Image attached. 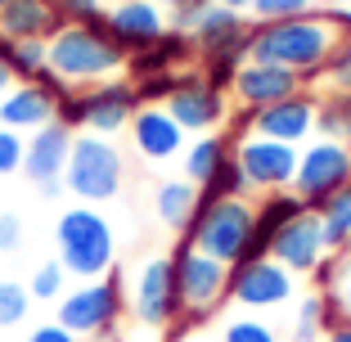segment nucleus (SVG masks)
Instances as JSON below:
<instances>
[{"label":"nucleus","instance_id":"nucleus-12","mask_svg":"<svg viewBox=\"0 0 351 342\" xmlns=\"http://www.w3.org/2000/svg\"><path fill=\"white\" fill-rule=\"evenodd\" d=\"M226 297L243 311H275L298 297V275H289L275 257H243L239 266H230Z\"/></svg>","mask_w":351,"mask_h":342},{"label":"nucleus","instance_id":"nucleus-3","mask_svg":"<svg viewBox=\"0 0 351 342\" xmlns=\"http://www.w3.org/2000/svg\"><path fill=\"white\" fill-rule=\"evenodd\" d=\"M50 73L68 90H86L99 82H117L126 73V54L108 36L104 23L90 27H59L50 36Z\"/></svg>","mask_w":351,"mask_h":342},{"label":"nucleus","instance_id":"nucleus-39","mask_svg":"<svg viewBox=\"0 0 351 342\" xmlns=\"http://www.w3.org/2000/svg\"><path fill=\"white\" fill-rule=\"evenodd\" d=\"M23 154H27V135L0 126V180H10L14 171H23Z\"/></svg>","mask_w":351,"mask_h":342},{"label":"nucleus","instance_id":"nucleus-45","mask_svg":"<svg viewBox=\"0 0 351 342\" xmlns=\"http://www.w3.org/2000/svg\"><path fill=\"white\" fill-rule=\"evenodd\" d=\"M221 10H234V14H252V0H212Z\"/></svg>","mask_w":351,"mask_h":342},{"label":"nucleus","instance_id":"nucleus-4","mask_svg":"<svg viewBox=\"0 0 351 342\" xmlns=\"http://www.w3.org/2000/svg\"><path fill=\"white\" fill-rule=\"evenodd\" d=\"M122 315H126V280L117 270H108L104 280L73 284L54 306V320L82 342H117Z\"/></svg>","mask_w":351,"mask_h":342},{"label":"nucleus","instance_id":"nucleus-37","mask_svg":"<svg viewBox=\"0 0 351 342\" xmlns=\"http://www.w3.org/2000/svg\"><path fill=\"white\" fill-rule=\"evenodd\" d=\"M203 198H248V180H243V171H239V162L230 158L226 167H221L217 176L207 180L203 189H198Z\"/></svg>","mask_w":351,"mask_h":342},{"label":"nucleus","instance_id":"nucleus-24","mask_svg":"<svg viewBox=\"0 0 351 342\" xmlns=\"http://www.w3.org/2000/svg\"><path fill=\"white\" fill-rule=\"evenodd\" d=\"M234 158V140H230L226 131H212V135H189L185 154H180V176L189 180V185L203 189L207 180L217 176L221 167Z\"/></svg>","mask_w":351,"mask_h":342},{"label":"nucleus","instance_id":"nucleus-30","mask_svg":"<svg viewBox=\"0 0 351 342\" xmlns=\"http://www.w3.org/2000/svg\"><path fill=\"white\" fill-rule=\"evenodd\" d=\"M347 117H351V95L342 90L315 95V135L320 140H347Z\"/></svg>","mask_w":351,"mask_h":342},{"label":"nucleus","instance_id":"nucleus-44","mask_svg":"<svg viewBox=\"0 0 351 342\" xmlns=\"http://www.w3.org/2000/svg\"><path fill=\"white\" fill-rule=\"evenodd\" d=\"M23 342H82V338H77V333H68L59 320H45V324H36V329H32Z\"/></svg>","mask_w":351,"mask_h":342},{"label":"nucleus","instance_id":"nucleus-50","mask_svg":"<svg viewBox=\"0 0 351 342\" xmlns=\"http://www.w3.org/2000/svg\"><path fill=\"white\" fill-rule=\"evenodd\" d=\"M158 5H162V10H171V5H176V0H158Z\"/></svg>","mask_w":351,"mask_h":342},{"label":"nucleus","instance_id":"nucleus-19","mask_svg":"<svg viewBox=\"0 0 351 342\" xmlns=\"http://www.w3.org/2000/svg\"><path fill=\"white\" fill-rule=\"evenodd\" d=\"M252 135H266V140L302 149L306 140H315V95L302 90V95H289V99H279L270 108H257Z\"/></svg>","mask_w":351,"mask_h":342},{"label":"nucleus","instance_id":"nucleus-48","mask_svg":"<svg viewBox=\"0 0 351 342\" xmlns=\"http://www.w3.org/2000/svg\"><path fill=\"white\" fill-rule=\"evenodd\" d=\"M315 10H351V0H315Z\"/></svg>","mask_w":351,"mask_h":342},{"label":"nucleus","instance_id":"nucleus-25","mask_svg":"<svg viewBox=\"0 0 351 342\" xmlns=\"http://www.w3.org/2000/svg\"><path fill=\"white\" fill-rule=\"evenodd\" d=\"M302 212H311L306 203H302L293 189H279V194H266L257 203V230H252V243H248V257H270V239L279 234V230L289 225L293 217H302Z\"/></svg>","mask_w":351,"mask_h":342},{"label":"nucleus","instance_id":"nucleus-31","mask_svg":"<svg viewBox=\"0 0 351 342\" xmlns=\"http://www.w3.org/2000/svg\"><path fill=\"white\" fill-rule=\"evenodd\" d=\"M73 289V280H68V270L59 266V261H41V266L32 270V280H27V293H32V302H54L59 306V297Z\"/></svg>","mask_w":351,"mask_h":342},{"label":"nucleus","instance_id":"nucleus-15","mask_svg":"<svg viewBox=\"0 0 351 342\" xmlns=\"http://www.w3.org/2000/svg\"><path fill=\"white\" fill-rule=\"evenodd\" d=\"M104 27L117 41V50L131 59V54L149 50L171 23H167V10L158 0H113L108 14H104Z\"/></svg>","mask_w":351,"mask_h":342},{"label":"nucleus","instance_id":"nucleus-18","mask_svg":"<svg viewBox=\"0 0 351 342\" xmlns=\"http://www.w3.org/2000/svg\"><path fill=\"white\" fill-rule=\"evenodd\" d=\"M126 135H131V149L145 158V162H171V158H180L185 145H189V135L180 131V122H176L162 104H140L135 117H131V126H126Z\"/></svg>","mask_w":351,"mask_h":342},{"label":"nucleus","instance_id":"nucleus-49","mask_svg":"<svg viewBox=\"0 0 351 342\" xmlns=\"http://www.w3.org/2000/svg\"><path fill=\"white\" fill-rule=\"evenodd\" d=\"M117 342H154V338H135V333H131V338H117Z\"/></svg>","mask_w":351,"mask_h":342},{"label":"nucleus","instance_id":"nucleus-28","mask_svg":"<svg viewBox=\"0 0 351 342\" xmlns=\"http://www.w3.org/2000/svg\"><path fill=\"white\" fill-rule=\"evenodd\" d=\"M311 280H315V289H320L324 297H329L333 306L351 320V248L347 252H329Z\"/></svg>","mask_w":351,"mask_h":342},{"label":"nucleus","instance_id":"nucleus-20","mask_svg":"<svg viewBox=\"0 0 351 342\" xmlns=\"http://www.w3.org/2000/svg\"><path fill=\"white\" fill-rule=\"evenodd\" d=\"M198 63V50H194V36L189 32H176L167 27L149 50L131 54L126 59V82H145V77H167V73H185Z\"/></svg>","mask_w":351,"mask_h":342},{"label":"nucleus","instance_id":"nucleus-11","mask_svg":"<svg viewBox=\"0 0 351 342\" xmlns=\"http://www.w3.org/2000/svg\"><path fill=\"white\" fill-rule=\"evenodd\" d=\"M162 108L180 122L185 135H212V131H226L234 99L226 90H217V86H207L198 68H185V73H176V86Z\"/></svg>","mask_w":351,"mask_h":342},{"label":"nucleus","instance_id":"nucleus-5","mask_svg":"<svg viewBox=\"0 0 351 342\" xmlns=\"http://www.w3.org/2000/svg\"><path fill=\"white\" fill-rule=\"evenodd\" d=\"M252 230H257V203L252 198H198L185 243H194L198 252L226 261V266H239L248 257Z\"/></svg>","mask_w":351,"mask_h":342},{"label":"nucleus","instance_id":"nucleus-36","mask_svg":"<svg viewBox=\"0 0 351 342\" xmlns=\"http://www.w3.org/2000/svg\"><path fill=\"white\" fill-rule=\"evenodd\" d=\"M315 14V0H252V23H279V19H302Z\"/></svg>","mask_w":351,"mask_h":342},{"label":"nucleus","instance_id":"nucleus-1","mask_svg":"<svg viewBox=\"0 0 351 342\" xmlns=\"http://www.w3.org/2000/svg\"><path fill=\"white\" fill-rule=\"evenodd\" d=\"M338 45H342V32L329 10L302 14V19H279V23H252L248 32V59L289 68V73L306 77V86L320 82L324 63Z\"/></svg>","mask_w":351,"mask_h":342},{"label":"nucleus","instance_id":"nucleus-42","mask_svg":"<svg viewBox=\"0 0 351 342\" xmlns=\"http://www.w3.org/2000/svg\"><path fill=\"white\" fill-rule=\"evenodd\" d=\"M23 239H27V225H23L19 212H0V257H10V252L23 248Z\"/></svg>","mask_w":351,"mask_h":342},{"label":"nucleus","instance_id":"nucleus-35","mask_svg":"<svg viewBox=\"0 0 351 342\" xmlns=\"http://www.w3.org/2000/svg\"><path fill=\"white\" fill-rule=\"evenodd\" d=\"M320 311H324V293H311L306 302L298 306V320H293L289 342H320Z\"/></svg>","mask_w":351,"mask_h":342},{"label":"nucleus","instance_id":"nucleus-43","mask_svg":"<svg viewBox=\"0 0 351 342\" xmlns=\"http://www.w3.org/2000/svg\"><path fill=\"white\" fill-rule=\"evenodd\" d=\"M171 86H176V73H167V77H145V82H135V95H140V104H167Z\"/></svg>","mask_w":351,"mask_h":342},{"label":"nucleus","instance_id":"nucleus-29","mask_svg":"<svg viewBox=\"0 0 351 342\" xmlns=\"http://www.w3.org/2000/svg\"><path fill=\"white\" fill-rule=\"evenodd\" d=\"M315 217H320V225H324V243H329V252H347L351 248V185L338 189L329 203H320Z\"/></svg>","mask_w":351,"mask_h":342},{"label":"nucleus","instance_id":"nucleus-47","mask_svg":"<svg viewBox=\"0 0 351 342\" xmlns=\"http://www.w3.org/2000/svg\"><path fill=\"white\" fill-rule=\"evenodd\" d=\"M324 342H351V320L342 324V329H333V333H329V338H324Z\"/></svg>","mask_w":351,"mask_h":342},{"label":"nucleus","instance_id":"nucleus-22","mask_svg":"<svg viewBox=\"0 0 351 342\" xmlns=\"http://www.w3.org/2000/svg\"><path fill=\"white\" fill-rule=\"evenodd\" d=\"M248 32H252L248 14H234V10L212 5L189 36H194L198 59H207V54H248Z\"/></svg>","mask_w":351,"mask_h":342},{"label":"nucleus","instance_id":"nucleus-46","mask_svg":"<svg viewBox=\"0 0 351 342\" xmlns=\"http://www.w3.org/2000/svg\"><path fill=\"white\" fill-rule=\"evenodd\" d=\"M10 86H14V73H10V63H5V59H0V95H5V90H10Z\"/></svg>","mask_w":351,"mask_h":342},{"label":"nucleus","instance_id":"nucleus-32","mask_svg":"<svg viewBox=\"0 0 351 342\" xmlns=\"http://www.w3.org/2000/svg\"><path fill=\"white\" fill-rule=\"evenodd\" d=\"M32 315V293L23 280H0V329H19Z\"/></svg>","mask_w":351,"mask_h":342},{"label":"nucleus","instance_id":"nucleus-41","mask_svg":"<svg viewBox=\"0 0 351 342\" xmlns=\"http://www.w3.org/2000/svg\"><path fill=\"white\" fill-rule=\"evenodd\" d=\"M207 10H212V0H176L171 10H167V23H171L176 32H194Z\"/></svg>","mask_w":351,"mask_h":342},{"label":"nucleus","instance_id":"nucleus-26","mask_svg":"<svg viewBox=\"0 0 351 342\" xmlns=\"http://www.w3.org/2000/svg\"><path fill=\"white\" fill-rule=\"evenodd\" d=\"M198 185H189L185 176H176V180H162V185L154 189V217L162 221L167 230H176V234H185L189 221H194L198 212Z\"/></svg>","mask_w":351,"mask_h":342},{"label":"nucleus","instance_id":"nucleus-27","mask_svg":"<svg viewBox=\"0 0 351 342\" xmlns=\"http://www.w3.org/2000/svg\"><path fill=\"white\" fill-rule=\"evenodd\" d=\"M0 59L10 63L14 82H41L50 73V41H5L0 36Z\"/></svg>","mask_w":351,"mask_h":342},{"label":"nucleus","instance_id":"nucleus-21","mask_svg":"<svg viewBox=\"0 0 351 342\" xmlns=\"http://www.w3.org/2000/svg\"><path fill=\"white\" fill-rule=\"evenodd\" d=\"M54 117H59V99L36 82H14L10 90L0 95V126H10V131H19V135L41 131Z\"/></svg>","mask_w":351,"mask_h":342},{"label":"nucleus","instance_id":"nucleus-17","mask_svg":"<svg viewBox=\"0 0 351 342\" xmlns=\"http://www.w3.org/2000/svg\"><path fill=\"white\" fill-rule=\"evenodd\" d=\"M306 90V77L289 73V68H275V63H257V59H243L239 68L234 86H230V99L239 108H270L279 99H289V95H302Z\"/></svg>","mask_w":351,"mask_h":342},{"label":"nucleus","instance_id":"nucleus-8","mask_svg":"<svg viewBox=\"0 0 351 342\" xmlns=\"http://www.w3.org/2000/svg\"><path fill=\"white\" fill-rule=\"evenodd\" d=\"M140 108V95H135V82H99L86 86V90H68L59 99V122L73 126V131H90V135H108L113 140L117 131H126Z\"/></svg>","mask_w":351,"mask_h":342},{"label":"nucleus","instance_id":"nucleus-2","mask_svg":"<svg viewBox=\"0 0 351 342\" xmlns=\"http://www.w3.org/2000/svg\"><path fill=\"white\" fill-rule=\"evenodd\" d=\"M54 261L68 270L73 284L104 280L108 270H117V230L99 208L73 203L54 221Z\"/></svg>","mask_w":351,"mask_h":342},{"label":"nucleus","instance_id":"nucleus-6","mask_svg":"<svg viewBox=\"0 0 351 342\" xmlns=\"http://www.w3.org/2000/svg\"><path fill=\"white\" fill-rule=\"evenodd\" d=\"M126 185V154L108 135L77 131L73 154H68V171H63V194H73L77 203L95 208V203H113Z\"/></svg>","mask_w":351,"mask_h":342},{"label":"nucleus","instance_id":"nucleus-14","mask_svg":"<svg viewBox=\"0 0 351 342\" xmlns=\"http://www.w3.org/2000/svg\"><path fill=\"white\" fill-rule=\"evenodd\" d=\"M73 140H77V131H73V126H63L59 117H54L50 126H41V131H32V135H27L23 176H27L32 185L41 189L45 198L63 194V171H68V154H73Z\"/></svg>","mask_w":351,"mask_h":342},{"label":"nucleus","instance_id":"nucleus-34","mask_svg":"<svg viewBox=\"0 0 351 342\" xmlns=\"http://www.w3.org/2000/svg\"><path fill=\"white\" fill-rule=\"evenodd\" d=\"M50 5L63 27H90V23H104V14H108V0H50Z\"/></svg>","mask_w":351,"mask_h":342},{"label":"nucleus","instance_id":"nucleus-9","mask_svg":"<svg viewBox=\"0 0 351 342\" xmlns=\"http://www.w3.org/2000/svg\"><path fill=\"white\" fill-rule=\"evenodd\" d=\"M176 261V284H180V302H185V315H180V324H176L171 333H185L194 329V324H203L207 315L217 311L221 302H226V289H230V266L217 257H207V252H198L194 243H176L171 252Z\"/></svg>","mask_w":351,"mask_h":342},{"label":"nucleus","instance_id":"nucleus-40","mask_svg":"<svg viewBox=\"0 0 351 342\" xmlns=\"http://www.w3.org/2000/svg\"><path fill=\"white\" fill-rule=\"evenodd\" d=\"M324 82H329V90H342L351 95V41H342L338 50L329 54V63H324Z\"/></svg>","mask_w":351,"mask_h":342},{"label":"nucleus","instance_id":"nucleus-7","mask_svg":"<svg viewBox=\"0 0 351 342\" xmlns=\"http://www.w3.org/2000/svg\"><path fill=\"white\" fill-rule=\"evenodd\" d=\"M126 315L135 320V329H149V333H171L180 324L185 302H180L171 252H154L135 266L131 284H126Z\"/></svg>","mask_w":351,"mask_h":342},{"label":"nucleus","instance_id":"nucleus-13","mask_svg":"<svg viewBox=\"0 0 351 342\" xmlns=\"http://www.w3.org/2000/svg\"><path fill=\"white\" fill-rule=\"evenodd\" d=\"M298 145H279V140H266V135H243L234 140V162L248 180V194H279V189H293V176H298Z\"/></svg>","mask_w":351,"mask_h":342},{"label":"nucleus","instance_id":"nucleus-33","mask_svg":"<svg viewBox=\"0 0 351 342\" xmlns=\"http://www.w3.org/2000/svg\"><path fill=\"white\" fill-rule=\"evenodd\" d=\"M243 59H248V54H207V59H198L194 68L203 73L207 86H217V90L230 95V86H234V77H239V68H243Z\"/></svg>","mask_w":351,"mask_h":342},{"label":"nucleus","instance_id":"nucleus-10","mask_svg":"<svg viewBox=\"0 0 351 342\" xmlns=\"http://www.w3.org/2000/svg\"><path fill=\"white\" fill-rule=\"evenodd\" d=\"M351 185V145L347 140H306L298 154V176H293V194L306 203L311 212L329 203L338 189Z\"/></svg>","mask_w":351,"mask_h":342},{"label":"nucleus","instance_id":"nucleus-23","mask_svg":"<svg viewBox=\"0 0 351 342\" xmlns=\"http://www.w3.org/2000/svg\"><path fill=\"white\" fill-rule=\"evenodd\" d=\"M59 14L50 0H10L0 14V36L5 41H50L59 32Z\"/></svg>","mask_w":351,"mask_h":342},{"label":"nucleus","instance_id":"nucleus-51","mask_svg":"<svg viewBox=\"0 0 351 342\" xmlns=\"http://www.w3.org/2000/svg\"><path fill=\"white\" fill-rule=\"evenodd\" d=\"M347 145H351V117H347Z\"/></svg>","mask_w":351,"mask_h":342},{"label":"nucleus","instance_id":"nucleus-38","mask_svg":"<svg viewBox=\"0 0 351 342\" xmlns=\"http://www.w3.org/2000/svg\"><path fill=\"white\" fill-rule=\"evenodd\" d=\"M221 342H279V333L266 320H257V315H239V320L226 324Z\"/></svg>","mask_w":351,"mask_h":342},{"label":"nucleus","instance_id":"nucleus-52","mask_svg":"<svg viewBox=\"0 0 351 342\" xmlns=\"http://www.w3.org/2000/svg\"><path fill=\"white\" fill-rule=\"evenodd\" d=\"M5 5H10V0H0V14H5Z\"/></svg>","mask_w":351,"mask_h":342},{"label":"nucleus","instance_id":"nucleus-16","mask_svg":"<svg viewBox=\"0 0 351 342\" xmlns=\"http://www.w3.org/2000/svg\"><path fill=\"white\" fill-rule=\"evenodd\" d=\"M270 257L289 270V275H315V270H320V261L329 257V243H324L320 217H315V212L293 217L289 225L270 239Z\"/></svg>","mask_w":351,"mask_h":342}]
</instances>
